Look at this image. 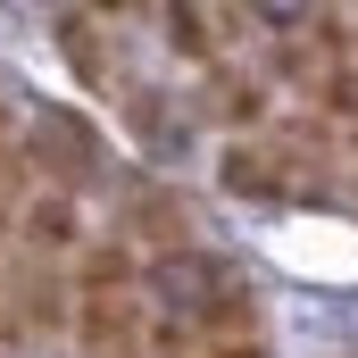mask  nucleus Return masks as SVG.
I'll return each instance as SVG.
<instances>
[{"mask_svg":"<svg viewBox=\"0 0 358 358\" xmlns=\"http://www.w3.org/2000/svg\"><path fill=\"white\" fill-rule=\"evenodd\" d=\"M250 17H259L267 34H292V25H308V17H317V0H250Z\"/></svg>","mask_w":358,"mask_h":358,"instance_id":"obj_16","label":"nucleus"},{"mask_svg":"<svg viewBox=\"0 0 358 358\" xmlns=\"http://www.w3.org/2000/svg\"><path fill=\"white\" fill-rule=\"evenodd\" d=\"M292 167H283V150H275L267 134H234L225 150H217V183L234 192V200H292Z\"/></svg>","mask_w":358,"mask_h":358,"instance_id":"obj_9","label":"nucleus"},{"mask_svg":"<svg viewBox=\"0 0 358 358\" xmlns=\"http://www.w3.org/2000/svg\"><path fill=\"white\" fill-rule=\"evenodd\" d=\"M25 142H34V159H42V176L50 183H67V192H92L100 183V134H92L76 108H42L34 125H25Z\"/></svg>","mask_w":358,"mask_h":358,"instance_id":"obj_2","label":"nucleus"},{"mask_svg":"<svg viewBox=\"0 0 358 358\" xmlns=\"http://www.w3.org/2000/svg\"><path fill=\"white\" fill-rule=\"evenodd\" d=\"M0 308H17L34 325V342H67L76 334V275L59 259H42V250H17V267L0 283Z\"/></svg>","mask_w":358,"mask_h":358,"instance_id":"obj_1","label":"nucleus"},{"mask_svg":"<svg viewBox=\"0 0 358 358\" xmlns=\"http://www.w3.org/2000/svg\"><path fill=\"white\" fill-rule=\"evenodd\" d=\"M192 317H200V334H208V342H259V292H250L242 275H234V283H217Z\"/></svg>","mask_w":358,"mask_h":358,"instance_id":"obj_13","label":"nucleus"},{"mask_svg":"<svg viewBox=\"0 0 358 358\" xmlns=\"http://www.w3.org/2000/svg\"><path fill=\"white\" fill-rule=\"evenodd\" d=\"M117 225H125L142 250H176V242H200V234H192V208H183V192H176V183H150V176L125 192Z\"/></svg>","mask_w":358,"mask_h":358,"instance_id":"obj_7","label":"nucleus"},{"mask_svg":"<svg viewBox=\"0 0 358 358\" xmlns=\"http://www.w3.org/2000/svg\"><path fill=\"white\" fill-rule=\"evenodd\" d=\"M142 242L117 225V234H100V242H84L76 250V292H142Z\"/></svg>","mask_w":358,"mask_h":358,"instance_id":"obj_12","label":"nucleus"},{"mask_svg":"<svg viewBox=\"0 0 358 358\" xmlns=\"http://www.w3.org/2000/svg\"><path fill=\"white\" fill-rule=\"evenodd\" d=\"M200 84H208V117L225 125V134H267L275 125V76L259 67H234V59H217V67H200Z\"/></svg>","mask_w":358,"mask_h":358,"instance_id":"obj_5","label":"nucleus"},{"mask_svg":"<svg viewBox=\"0 0 358 358\" xmlns=\"http://www.w3.org/2000/svg\"><path fill=\"white\" fill-rule=\"evenodd\" d=\"M150 308H134V292H76V342L84 358H142Z\"/></svg>","mask_w":358,"mask_h":358,"instance_id":"obj_3","label":"nucleus"},{"mask_svg":"<svg viewBox=\"0 0 358 358\" xmlns=\"http://www.w3.org/2000/svg\"><path fill=\"white\" fill-rule=\"evenodd\" d=\"M217 283H234V267L217 259V250H200V242H176V250H150V267H142V292L159 300V308H200Z\"/></svg>","mask_w":358,"mask_h":358,"instance_id":"obj_4","label":"nucleus"},{"mask_svg":"<svg viewBox=\"0 0 358 358\" xmlns=\"http://www.w3.org/2000/svg\"><path fill=\"white\" fill-rule=\"evenodd\" d=\"M200 350H208V334H200V317H192V308H150L142 358H200Z\"/></svg>","mask_w":358,"mask_h":358,"instance_id":"obj_14","label":"nucleus"},{"mask_svg":"<svg viewBox=\"0 0 358 358\" xmlns=\"http://www.w3.org/2000/svg\"><path fill=\"white\" fill-rule=\"evenodd\" d=\"M308 42H317V59H358V25L342 8H325V0H317V17H308Z\"/></svg>","mask_w":358,"mask_h":358,"instance_id":"obj_15","label":"nucleus"},{"mask_svg":"<svg viewBox=\"0 0 358 358\" xmlns=\"http://www.w3.org/2000/svg\"><path fill=\"white\" fill-rule=\"evenodd\" d=\"M92 234H84V192H67V183H42L34 200H25V217H17V250H42V259H76Z\"/></svg>","mask_w":358,"mask_h":358,"instance_id":"obj_6","label":"nucleus"},{"mask_svg":"<svg viewBox=\"0 0 358 358\" xmlns=\"http://www.w3.org/2000/svg\"><path fill=\"white\" fill-rule=\"evenodd\" d=\"M50 34H59V59L76 67V84H84V92H125V67H117V50L100 42V17H92L84 0H76V8H59V17H50Z\"/></svg>","mask_w":358,"mask_h":358,"instance_id":"obj_8","label":"nucleus"},{"mask_svg":"<svg viewBox=\"0 0 358 358\" xmlns=\"http://www.w3.org/2000/svg\"><path fill=\"white\" fill-rule=\"evenodd\" d=\"M159 25H167V59H183V67H217L234 42L217 0H159Z\"/></svg>","mask_w":358,"mask_h":358,"instance_id":"obj_10","label":"nucleus"},{"mask_svg":"<svg viewBox=\"0 0 358 358\" xmlns=\"http://www.w3.org/2000/svg\"><path fill=\"white\" fill-rule=\"evenodd\" d=\"M200 358H267V342H208Z\"/></svg>","mask_w":358,"mask_h":358,"instance_id":"obj_17","label":"nucleus"},{"mask_svg":"<svg viewBox=\"0 0 358 358\" xmlns=\"http://www.w3.org/2000/svg\"><path fill=\"white\" fill-rule=\"evenodd\" d=\"M125 125H134V142L150 159H183L192 150V117H183L167 92H150V84H125Z\"/></svg>","mask_w":358,"mask_h":358,"instance_id":"obj_11","label":"nucleus"},{"mask_svg":"<svg viewBox=\"0 0 358 358\" xmlns=\"http://www.w3.org/2000/svg\"><path fill=\"white\" fill-rule=\"evenodd\" d=\"M92 17H125V8H134V0H84Z\"/></svg>","mask_w":358,"mask_h":358,"instance_id":"obj_18","label":"nucleus"}]
</instances>
